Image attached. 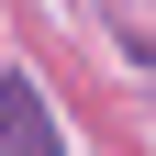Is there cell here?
Masks as SVG:
<instances>
[{"label": "cell", "mask_w": 156, "mask_h": 156, "mask_svg": "<svg viewBox=\"0 0 156 156\" xmlns=\"http://www.w3.org/2000/svg\"><path fill=\"white\" fill-rule=\"evenodd\" d=\"M0 156H67L45 89H34V78H11V67H0Z\"/></svg>", "instance_id": "1"}]
</instances>
